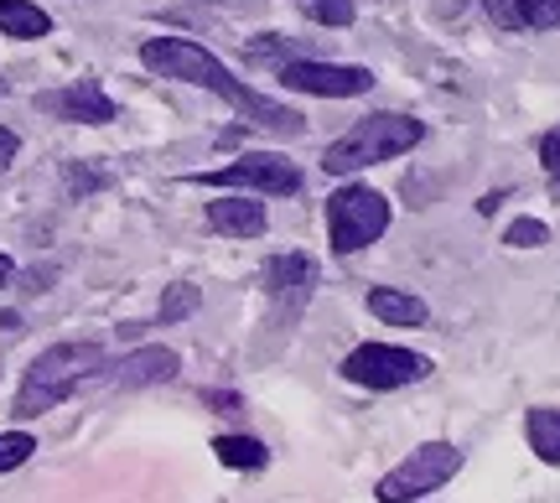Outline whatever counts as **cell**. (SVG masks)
Returning a JSON list of instances; mask_svg holds the SVG:
<instances>
[{"label": "cell", "mask_w": 560, "mask_h": 503, "mask_svg": "<svg viewBox=\"0 0 560 503\" xmlns=\"http://www.w3.org/2000/svg\"><path fill=\"white\" fill-rule=\"evenodd\" d=\"M140 62H145L156 79L198 83L208 94H219L223 104H234V115H244L249 125H260L270 136H301V130H306V120H301L291 104H276V100H265V94H255L249 83L234 79V73L192 37H151L140 47Z\"/></svg>", "instance_id": "obj_1"}, {"label": "cell", "mask_w": 560, "mask_h": 503, "mask_svg": "<svg viewBox=\"0 0 560 503\" xmlns=\"http://www.w3.org/2000/svg\"><path fill=\"white\" fill-rule=\"evenodd\" d=\"M104 353L100 342H52L47 353H37V363L26 369V379H21V395H16V416L21 421H32V416H47L52 405H62L68 395H79L89 384H100Z\"/></svg>", "instance_id": "obj_2"}, {"label": "cell", "mask_w": 560, "mask_h": 503, "mask_svg": "<svg viewBox=\"0 0 560 503\" xmlns=\"http://www.w3.org/2000/svg\"><path fill=\"white\" fill-rule=\"evenodd\" d=\"M425 141V125L416 115H369L359 120L353 130H342L338 141L322 151V172L327 177H353L363 166H380V162H395L405 151H416Z\"/></svg>", "instance_id": "obj_3"}, {"label": "cell", "mask_w": 560, "mask_h": 503, "mask_svg": "<svg viewBox=\"0 0 560 503\" xmlns=\"http://www.w3.org/2000/svg\"><path fill=\"white\" fill-rule=\"evenodd\" d=\"M389 229V202L374 187H338L327 198V239L338 255H353V249H369Z\"/></svg>", "instance_id": "obj_4"}, {"label": "cell", "mask_w": 560, "mask_h": 503, "mask_svg": "<svg viewBox=\"0 0 560 503\" xmlns=\"http://www.w3.org/2000/svg\"><path fill=\"white\" fill-rule=\"evenodd\" d=\"M436 363L416 353V348H400V342H359L348 359H342V379L363 384V389H405V384L431 379Z\"/></svg>", "instance_id": "obj_5"}, {"label": "cell", "mask_w": 560, "mask_h": 503, "mask_svg": "<svg viewBox=\"0 0 560 503\" xmlns=\"http://www.w3.org/2000/svg\"><path fill=\"white\" fill-rule=\"evenodd\" d=\"M457 472H462L457 446L452 442H425V446H416L395 472H384L374 493H380V503H416V499H425V493H436L441 483H452Z\"/></svg>", "instance_id": "obj_6"}, {"label": "cell", "mask_w": 560, "mask_h": 503, "mask_svg": "<svg viewBox=\"0 0 560 503\" xmlns=\"http://www.w3.org/2000/svg\"><path fill=\"white\" fill-rule=\"evenodd\" d=\"M192 182H202V187H234V192H240V187H255L265 198H296L301 166L276 156V151H249V156L219 166V172H198Z\"/></svg>", "instance_id": "obj_7"}, {"label": "cell", "mask_w": 560, "mask_h": 503, "mask_svg": "<svg viewBox=\"0 0 560 503\" xmlns=\"http://www.w3.org/2000/svg\"><path fill=\"white\" fill-rule=\"evenodd\" d=\"M291 94H317V100H359L374 89L369 68H348V62H322V58H291L276 73Z\"/></svg>", "instance_id": "obj_8"}, {"label": "cell", "mask_w": 560, "mask_h": 503, "mask_svg": "<svg viewBox=\"0 0 560 503\" xmlns=\"http://www.w3.org/2000/svg\"><path fill=\"white\" fill-rule=\"evenodd\" d=\"M37 109L52 115V120H73V125H109L115 120V100H109L94 79H79V83H68V89L37 94Z\"/></svg>", "instance_id": "obj_9"}, {"label": "cell", "mask_w": 560, "mask_h": 503, "mask_svg": "<svg viewBox=\"0 0 560 503\" xmlns=\"http://www.w3.org/2000/svg\"><path fill=\"white\" fill-rule=\"evenodd\" d=\"M177 369H182V359L172 353V348H136L130 359L104 363L100 384H115V389H145V384L177 379Z\"/></svg>", "instance_id": "obj_10"}, {"label": "cell", "mask_w": 560, "mask_h": 503, "mask_svg": "<svg viewBox=\"0 0 560 503\" xmlns=\"http://www.w3.org/2000/svg\"><path fill=\"white\" fill-rule=\"evenodd\" d=\"M478 5L503 32H556L560 26V0H478Z\"/></svg>", "instance_id": "obj_11"}, {"label": "cell", "mask_w": 560, "mask_h": 503, "mask_svg": "<svg viewBox=\"0 0 560 503\" xmlns=\"http://www.w3.org/2000/svg\"><path fill=\"white\" fill-rule=\"evenodd\" d=\"M208 223L219 229V234H234V239H260L270 219H265V202H249V198H219L208 202Z\"/></svg>", "instance_id": "obj_12"}, {"label": "cell", "mask_w": 560, "mask_h": 503, "mask_svg": "<svg viewBox=\"0 0 560 503\" xmlns=\"http://www.w3.org/2000/svg\"><path fill=\"white\" fill-rule=\"evenodd\" d=\"M317 285V260L312 255H301V249H291V255H276V260L265 265V291L270 296H306Z\"/></svg>", "instance_id": "obj_13"}, {"label": "cell", "mask_w": 560, "mask_h": 503, "mask_svg": "<svg viewBox=\"0 0 560 503\" xmlns=\"http://www.w3.org/2000/svg\"><path fill=\"white\" fill-rule=\"evenodd\" d=\"M369 312L389 327H425L431 323V306L410 296V291H395V285H380V291H369Z\"/></svg>", "instance_id": "obj_14"}, {"label": "cell", "mask_w": 560, "mask_h": 503, "mask_svg": "<svg viewBox=\"0 0 560 503\" xmlns=\"http://www.w3.org/2000/svg\"><path fill=\"white\" fill-rule=\"evenodd\" d=\"M524 436H529V446H535V457L545 467H560V410L556 405H535L524 416Z\"/></svg>", "instance_id": "obj_15"}, {"label": "cell", "mask_w": 560, "mask_h": 503, "mask_svg": "<svg viewBox=\"0 0 560 503\" xmlns=\"http://www.w3.org/2000/svg\"><path fill=\"white\" fill-rule=\"evenodd\" d=\"M0 32L16 42H37L52 32V16L42 5H32V0H0Z\"/></svg>", "instance_id": "obj_16"}, {"label": "cell", "mask_w": 560, "mask_h": 503, "mask_svg": "<svg viewBox=\"0 0 560 503\" xmlns=\"http://www.w3.org/2000/svg\"><path fill=\"white\" fill-rule=\"evenodd\" d=\"M213 452H219L223 467H240V472H260V467L270 463L265 442H255V436H219V442H213Z\"/></svg>", "instance_id": "obj_17"}, {"label": "cell", "mask_w": 560, "mask_h": 503, "mask_svg": "<svg viewBox=\"0 0 560 503\" xmlns=\"http://www.w3.org/2000/svg\"><path fill=\"white\" fill-rule=\"evenodd\" d=\"M296 11L317 26H353V16H359L353 0H296Z\"/></svg>", "instance_id": "obj_18"}, {"label": "cell", "mask_w": 560, "mask_h": 503, "mask_svg": "<svg viewBox=\"0 0 560 503\" xmlns=\"http://www.w3.org/2000/svg\"><path fill=\"white\" fill-rule=\"evenodd\" d=\"M198 302H202V291L198 285H187V281H177V285H166V296H161V323H182V317H192L198 312Z\"/></svg>", "instance_id": "obj_19"}, {"label": "cell", "mask_w": 560, "mask_h": 503, "mask_svg": "<svg viewBox=\"0 0 560 503\" xmlns=\"http://www.w3.org/2000/svg\"><path fill=\"white\" fill-rule=\"evenodd\" d=\"M37 452V442L26 436V431H0V472H11V467H21L26 457Z\"/></svg>", "instance_id": "obj_20"}, {"label": "cell", "mask_w": 560, "mask_h": 503, "mask_svg": "<svg viewBox=\"0 0 560 503\" xmlns=\"http://www.w3.org/2000/svg\"><path fill=\"white\" fill-rule=\"evenodd\" d=\"M503 244H514V249H540V244H550V229H545L540 219H514L509 234H503Z\"/></svg>", "instance_id": "obj_21"}, {"label": "cell", "mask_w": 560, "mask_h": 503, "mask_svg": "<svg viewBox=\"0 0 560 503\" xmlns=\"http://www.w3.org/2000/svg\"><path fill=\"white\" fill-rule=\"evenodd\" d=\"M540 162H545V172L560 182V130H550V136L540 141Z\"/></svg>", "instance_id": "obj_22"}, {"label": "cell", "mask_w": 560, "mask_h": 503, "mask_svg": "<svg viewBox=\"0 0 560 503\" xmlns=\"http://www.w3.org/2000/svg\"><path fill=\"white\" fill-rule=\"evenodd\" d=\"M16 151H21V136H16V130H5V125H0V177L11 172V162H16Z\"/></svg>", "instance_id": "obj_23"}, {"label": "cell", "mask_w": 560, "mask_h": 503, "mask_svg": "<svg viewBox=\"0 0 560 503\" xmlns=\"http://www.w3.org/2000/svg\"><path fill=\"white\" fill-rule=\"evenodd\" d=\"M68 182H73V192H89V187H104V172H89V166H68Z\"/></svg>", "instance_id": "obj_24"}, {"label": "cell", "mask_w": 560, "mask_h": 503, "mask_svg": "<svg viewBox=\"0 0 560 503\" xmlns=\"http://www.w3.org/2000/svg\"><path fill=\"white\" fill-rule=\"evenodd\" d=\"M11 276H16V265H11V255H0V285H11Z\"/></svg>", "instance_id": "obj_25"}, {"label": "cell", "mask_w": 560, "mask_h": 503, "mask_svg": "<svg viewBox=\"0 0 560 503\" xmlns=\"http://www.w3.org/2000/svg\"><path fill=\"white\" fill-rule=\"evenodd\" d=\"M0 94H5V79H0Z\"/></svg>", "instance_id": "obj_26"}]
</instances>
